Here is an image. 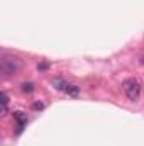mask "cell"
I'll return each mask as SVG.
<instances>
[{
    "instance_id": "cell-4",
    "label": "cell",
    "mask_w": 144,
    "mask_h": 146,
    "mask_svg": "<svg viewBox=\"0 0 144 146\" xmlns=\"http://www.w3.org/2000/svg\"><path fill=\"white\" fill-rule=\"evenodd\" d=\"M65 94H68V95H71V97H78L80 95V87H76V85H71V83H66V87H65V90H63Z\"/></svg>"
},
{
    "instance_id": "cell-2",
    "label": "cell",
    "mask_w": 144,
    "mask_h": 146,
    "mask_svg": "<svg viewBox=\"0 0 144 146\" xmlns=\"http://www.w3.org/2000/svg\"><path fill=\"white\" fill-rule=\"evenodd\" d=\"M0 68H2L3 75H15L20 68V61L14 56H3L0 61Z\"/></svg>"
},
{
    "instance_id": "cell-7",
    "label": "cell",
    "mask_w": 144,
    "mask_h": 146,
    "mask_svg": "<svg viewBox=\"0 0 144 146\" xmlns=\"http://www.w3.org/2000/svg\"><path fill=\"white\" fill-rule=\"evenodd\" d=\"M32 107H34L36 110H42V109H44V104H42V102H36Z\"/></svg>"
},
{
    "instance_id": "cell-6",
    "label": "cell",
    "mask_w": 144,
    "mask_h": 146,
    "mask_svg": "<svg viewBox=\"0 0 144 146\" xmlns=\"http://www.w3.org/2000/svg\"><path fill=\"white\" fill-rule=\"evenodd\" d=\"M53 85H54V87H56L58 90H65V87H66V83H65V82H63L61 78H56V80L53 82Z\"/></svg>"
},
{
    "instance_id": "cell-8",
    "label": "cell",
    "mask_w": 144,
    "mask_h": 146,
    "mask_svg": "<svg viewBox=\"0 0 144 146\" xmlns=\"http://www.w3.org/2000/svg\"><path fill=\"white\" fill-rule=\"evenodd\" d=\"M46 68H48L46 63H44V65H37V70H39V72H41V70H46Z\"/></svg>"
},
{
    "instance_id": "cell-1",
    "label": "cell",
    "mask_w": 144,
    "mask_h": 146,
    "mask_svg": "<svg viewBox=\"0 0 144 146\" xmlns=\"http://www.w3.org/2000/svg\"><path fill=\"white\" fill-rule=\"evenodd\" d=\"M122 88H124V94L127 95L129 100H137L139 95H141V83L136 80V78H129L122 83Z\"/></svg>"
},
{
    "instance_id": "cell-5",
    "label": "cell",
    "mask_w": 144,
    "mask_h": 146,
    "mask_svg": "<svg viewBox=\"0 0 144 146\" xmlns=\"http://www.w3.org/2000/svg\"><path fill=\"white\" fill-rule=\"evenodd\" d=\"M34 90V83H31V82H26V83H22V92H26V94H31Z\"/></svg>"
},
{
    "instance_id": "cell-3",
    "label": "cell",
    "mask_w": 144,
    "mask_h": 146,
    "mask_svg": "<svg viewBox=\"0 0 144 146\" xmlns=\"http://www.w3.org/2000/svg\"><path fill=\"white\" fill-rule=\"evenodd\" d=\"M14 119L17 121V133H20L24 126L27 124V115L24 112H14Z\"/></svg>"
}]
</instances>
